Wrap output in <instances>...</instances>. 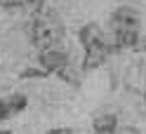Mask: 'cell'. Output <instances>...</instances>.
<instances>
[{"instance_id":"6da1fadb","label":"cell","mask_w":146,"mask_h":134,"mask_svg":"<svg viewBox=\"0 0 146 134\" xmlns=\"http://www.w3.org/2000/svg\"><path fill=\"white\" fill-rule=\"evenodd\" d=\"M108 31H111V45L113 50H134L141 38V14L132 5L115 7L111 19H108Z\"/></svg>"},{"instance_id":"7a4b0ae2","label":"cell","mask_w":146,"mask_h":134,"mask_svg":"<svg viewBox=\"0 0 146 134\" xmlns=\"http://www.w3.org/2000/svg\"><path fill=\"white\" fill-rule=\"evenodd\" d=\"M64 21L59 19V14L54 10H42L33 14V19L29 24V40L38 52H47V50H57L64 42Z\"/></svg>"},{"instance_id":"3957f363","label":"cell","mask_w":146,"mask_h":134,"mask_svg":"<svg viewBox=\"0 0 146 134\" xmlns=\"http://www.w3.org/2000/svg\"><path fill=\"white\" fill-rule=\"evenodd\" d=\"M78 40H80V45H83V50H85L83 64H80L83 71L99 68L108 57H111V52H113V45L106 40V33H104V28L97 21H90V24L80 26Z\"/></svg>"},{"instance_id":"277c9868","label":"cell","mask_w":146,"mask_h":134,"mask_svg":"<svg viewBox=\"0 0 146 134\" xmlns=\"http://www.w3.org/2000/svg\"><path fill=\"white\" fill-rule=\"evenodd\" d=\"M38 61H40V66H42V73L57 75V78L64 80V83H68V85H73V87H80V78H78V73H76L73 66H71V54H68L64 47L40 52V54H38Z\"/></svg>"},{"instance_id":"5b68a950","label":"cell","mask_w":146,"mask_h":134,"mask_svg":"<svg viewBox=\"0 0 146 134\" xmlns=\"http://www.w3.org/2000/svg\"><path fill=\"white\" fill-rule=\"evenodd\" d=\"M26 106H29V96L24 92H12V94L3 96L0 99V122L17 118L19 113L26 111Z\"/></svg>"},{"instance_id":"8992f818","label":"cell","mask_w":146,"mask_h":134,"mask_svg":"<svg viewBox=\"0 0 146 134\" xmlns=\"http://www.w3.org/2000/svg\"><path fill=\"white\" fill-rule=\"evenodd\" d=\"M120 125H118L115 113H99L92 120V134H118Z\"/></svg>"},{"instance_id":"52a82bcc","label":"cell","mask_w":146,"mask_h":134,"mask_svg":"<svg viewBox=\"0 0 146 134\" xmlns=\"http://www.w3.org/2000/svg\"><path fill=\"white\" fill-rule=\"evenodd\" d=\"M45 3L47 0H0V7H5V10H26V12H40Z\"/></svg>"},{"instance_id":"ba28073f","label":"cell","mask_w":146,"mask_h":134,"mask_svg":"<svg viewBox=\"0 0 146 134\" xmlns=\"http://www.w3.org/2000/svg\"><path fill=\"white\" fill-rule=\"evenodd\" d=\"M45 134H76V129H71V127H52Z\"/></svg>"},{"instance_id":"9c48e42d","label":"cell","mask_w":146,"mask_h":134,"mask_svg":"<svg viewBox=\"0 0 146 134\" xmlns=\"http://www.w3.org/2000/svg\"><path fill=\"white\" fill-rule=\"evenodd\" d=\"M118 134H141L137 127H130V125H125V127H120L118 129Z\"/></svg>"},{"instance_id":"30bf717a","label":"cell","mask_w":146,"mask_h":134,"mask_svg":"<svg viewBox=\"0 0 146 134\" xmlns=\"http://www.w3.org/2000/svg\"><path fill=\"white\" fill-rule=\"evenodd\" d=\"M134 50H137V52H146V35H141V38H139V42H137Z\"/></svg>"},{"instance_id":"8fae6325","label":"cell","mask_w":146,"mask_h":134,"mask_svg":"<svg viewBox=\"0 0 146 134\" xmlns=\"http://www.w3.org/2000/svg\"><path fill=\"white\" fill-rule=\"evenodd\" d=\"M0 134H12V132L10 129H0Z\"/></svg>"},{"instance_id":"7c38bea8","label":"cell","mask_w":146,"mask_h":134,"mask_svg":"<svg viewBox=\"0 0 146 134\" xmlns=\"http://www.w3.org/2000/svg\"><path fill=\"white\" fill-rule=\"evenodd\" d=\"M144 101H146V92H144Z\"/></svg>"}]
</instances>
